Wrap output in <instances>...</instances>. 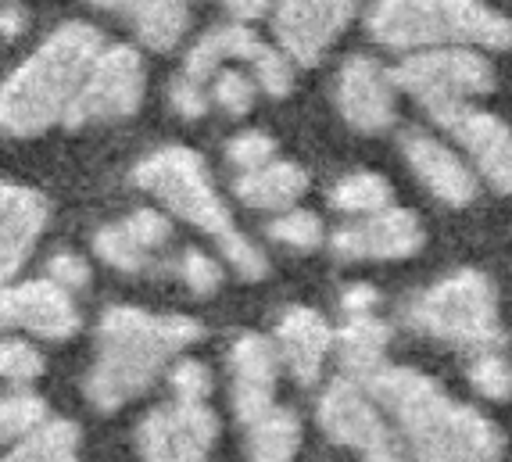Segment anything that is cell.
<instances>
[{"label": "cell", "mask_w": 512, "mask_h": 462, "mask_svg": "<svg viewBox=\"0 0 512 462\" xmlns=\"http://www.w3.org/2000/svg\"><path fill=\"white\" fill-rule=\"evenodd\" d=\"M362 384L387 409L416 462H498L505 434L491 416L455 402L434 377L412 366H380Z\"/></svg>", "instance_id": "cell-1"}, {"label": "cell", "mask_w": 512, "mask_h": 462, "mask_svg": "<svg viewBox=\"0 0 512 462\" xmlns=\"http://www.w3.org/2000/svg\"><path fill=\"white\" fill-rule=\"evenodd\" d=\"M205 326L180 312H147L137 305L104 308L97 323V359L83 380L97 412H119L162 377L183 348L201 341Z\"/></svg>", "instance_id": "cell-2"}, {"label": "cell", "mask_w": 512, "mask_h": 462, "mask_svg": "<svg viewBox=\"0 0 512 462\" xmlns=\"http://www.w3.org/2000/svg\"><path fill=\"white\" fill-rule=\"evenodd\" d=\"M104 36L90 22H65L0 83V129L8 137H40L65 126Z\"/></svg>", "instance_id": "cell-3"}, {"label": "cell", "mask_w": 512, "mask_h": 462, "mask_svg": "<svg viewBox=\"0 0 512 462\" xmlns=\"http://www.w3.org/2000/svg\"><path fill=\"white\" fill-rule=\"evenodd\" d=\"M133 183L158 197L176 219L197 226L201 233L219 244V255L226 258V266L240 276V280L258 283L269 276V258L258 248L255 240L244 237L233 223L230 208L219 197L208 172L205 158L183 144L158 147L133 169Z\"/></svg>", "instance_id": "cell-4"}, {"label": "cell", "mask_w": 512, "mask_h": 462, "mask_svg": "<svg viewBox=\"0 0 512 462\" xmlns=\"http://www.w3.org/2000/svg\"><path fill=\"white\" fill-rule=\"evenodd\" d=\"M369 33L391 51H505L512 47V18L484 0H376L369 11Z\"/></svg>", "instance_id": "cell-5"}, {"label": "cell", "mask_w": 512, "mask_h": 462, "mask_svg": "<svg viewBox=\"0 0 512 462\" xmlns=\"http://www.w3.org/2000/svg\"><path fill=\"white\" fill-rule=\"evenodd\" d=\"M412 330L452 344L459 351H498L505 348V326L498 312V291L477 269H459L405 305Z\"/></svg>", "instance_id": "cell-6"}, {"label": "cell", "mask_w": 512, "mask_h": 462, "mask_svg": "<svg viewBox=\"0 0 512 462\" xmlns=\"http://www.w3.org/2000/svg\"><path fill=\"white\" fill-rule=\"evenodd\" d=\"M316 420L333 445L351 448L362 462H409L402 434L362 380L337 377L316 405Z\"/></svg>", "instance_id": "cell-7"}, {"label": "cell", "mask_w": 512, "mask_h": 462, "mask_svg": "<svg viewBox=\"0 0 512 462\" xmlns=\"http://www.w3.org/2000/svg\"><path fill=\"white\" fill-rule=\"evenodd\" d=\"M398 90L416 97L430 115L448 104L473 101L495 90V69L477 47H427L394 69Z\"/></svg>", "instance_id": "cell-8"}, {"label": "cell", "mask_w": 512, "mask_h": 462, "mask_svg": "<svg viewBox=\"0 0 512 462\" xmlns=\"http://www.w3.org/2000/svg\"><path fill=\"white\" fill-rule=\"evenodd\" d=\"M147 90L144 58L129 43H104L79 86L65 126L79 129L90 122H119L140 112Z\"/></svg>", "instance_id": "cell-9"}, {"label": "cell", "mask_w": 512, "mask_h": 462, "mask_svg": "<svg viewBox=\"0 0 512 462\" xmlns=\"http://www.w3.org/2000/svg\"><path fill=\"white\" fill-rule=\"evenodd\" d=\"M219 416L208 402H169L151 409L137 427L144 462H212Z\"/></svg>", "instance_id": "cell-10"}, {"label": "cell", "mask_w": 512, "mask_h": 462, "mask_svg": "<svg viewBox=\"0 0 512 462\" xmlns=\"http://www.w3.org/2000/svg\"><path fill=\"white\" fill-rule=\"evenodd\" d=\"M430 119L459 140V147L487 187L498 194H512V129L498 115L484 112L473 101H462L448 104Z\"/></svg>", "instance_id": "cell-11"}, {"label": "cell", "mask_w": 512, "mask_h": 462, "mask_svg": "<svg viewBox=\"0 0 512 462\" xmlns=\"http://www.w3.org/2000/svg\"><path fill=\"white\" fill-rule=\"evenodd\" d=\"M355 18V0H276L273 33L294 65H319Z\"/></svg>", "instance_id": "cell-12"}, {"label": "cell", "mask_w": 512, "mask_h": 462, "mask_svg": "<svg viewBox=\"0 0 512 462\" xmlns=\"http://www.w3.org/2000/svg\"><path fill=\"white\" fill-rule=\"evenodd\" d=\"M22 326L43 341H72L83 326L79 305L72 301V291L61 283L26 280V283H0V330Z\"/></svg>", "instance_id": "cell-13"}, {"label": "cell", "mask_w": 512, "mask_h": 462, "mask_svg": "<svg viewBox=\"0 0 512 462\" xmlns=\"http://www.w3.org/2000/svg\"><path fill=\"white\" fill-rule=\"evenodd\" d=\"M427 230L419 215L409 208H380L373 215H362V223L341 226L330 237V248L344 262H402L423 251Z\"/></svg>", "instance_id": "cell-14"}, {"label": "cell", "mask_w": 512, "mask_h": 462, "mask_svg": "<svg viewBox=\"0 0 512 462\" xmlns=\"http://www.w3.org/2000/svg\"><path fill=\"white\" fill-rule=\"evenodd\" d=\"M337 108L341 119L359 133H384L398 115V79L376 58L344 61L337 76Z\"/></svg>", "instance_id": "cell-15"}, {"label": "cell", "mask_w": 512, "mask_h": 462, "mask_svg": "<svg viewBox=\"0 0 512 462\" xmlns=\"http://www.w3.org/2000/svg\"><path fill=\"white\" fill-rule=\"evenodd\" d=\"M280 351L276 341L265 334H240L230 348V402L237 420L248 427L262 412L276 405V384H280Z\"/></svg>", "instance_id": "cell-16"}, {"label": "cell", "mask_w": 512, "mask_h": 462, "mask_svg": "<svg viewBox=\"0 0 512 462\" xmlns=\"http://www.w3.org/2000/svg\"><path fill=\"white\" fill-rule=\"evenodd\" d=\"M402 154L409 169L416 172V180L441 201V205L466 208L477 201L480 194V176L462 154H455L444 140L430 137V133H405Z\"/></svg>", "instance_id": "cell-17"}, {"label": "cell", "mask_w": 512, "mask_h": 462, "mask_svg": "<svg viewBox=\"0 0 512 462\" xmlns=\"http://www.w3.org/2000/svg\"><path fill=\"white\" fill-rule=\"evenodd\" d=\"M47 223H51V205L40 190L0 180V283L22 273Z\"/></svg>", "instance_id": "cell-18"}, {"label": "cell", "mask_w": 512, "mask_h": 462, "mask_svg": "<svg viewBox=\"0 0 512 462\" xmlns=\"http://www.w3.org/2000/svg\"><path fill=\"white\" fill-rule=\"evenodd\" d=\"M276 351H280L283 369H291V377L301 387H312L323 377V366L330 359L333 341H337V330L330 326V319L316 308L291 305L280 316L273 330Z\"/></svg>", "instance_id": "cell-19"}, {"label": "cell", "mask_w": 512, "mask_h": 462, "mask_svg": "<svg viewBox=\"0 0 512 462\" xmlns=\"http://www.w3.org/2000/svg\"><path fill=\"white\" fill-rule=\"evenodd\" d=\"M233 194L258 212H287L308 194V172L298 162L273 158V162L258 165L251 172H240V180L233 183Z\"/></svg>", "instance_id": "cell-20"}, {"label": "cell", "mask_w": 512, "mask_h": 462, "mask_svg": "<svg viewBox=\"0 0 512 462\" xmlns=\"http://www.w3.org/2000/svg\"><path fill=\"white\" fill-rule=\"evenodd\" d=\"M387 344H391L387 319H380L376 312H355V316H344L333 351L348 377L369 380L376 369L387 366Z\"/></svg>", "instance_id": "cell-21"}, {"label": "cell", "mask_w": 512, "mask_h": 462, "mask_svg": "<svg viewBox=\"0 0 512 462\" xmlns=\"http://www.w3.org/2000/svg\"><path fill=\"white\" fill-rule=\"evenodd\" d=\"M265 43L251 33L244 22L237 26H222V29H212L205 33L201 40L190 47L187 54V65H183V76L194 79V83H208V79L219 72V65L226 58H244V61H255L262 54Z\"/></svg>", "instance_id": "cell-22"}, {"label": "cell", "mask_w": 512, "mask_h": 462, "mask_svg": "<svg viewBox=\"0 0 512 462\" xmlns=\"http://www.w3.org/2000/svg\"><path fill=\"white\" fill-rule=\"evenodd\" d=\"M122 11L151 51H172L187 36V0H122Z\"/></svg>", "instance_id": "cell-23"}, {"label": "cell", "mask_w": 512, "mask_h": 462, "mask_svg": "<svg viewBox=\"0 0 512 462\" xmlns=\"http://www.w3.org/2000/svg\"><path fill=\"white\" fill-rule=\"evenodd\" d=\"M301 420L294 409L273 405L248 423V459L251 462H294L301 452Z\"/></svg>", "instance_id": "cell-24"}, {"label": "cell", "mask_w": 512, "mask_h": 462, "mask_svg": "<svg viewBox=\"0 0 512 462\" xmlns=\"http://www.w3.org/2000/svg\"><path fill=\"white\" fill-rule=\"evenodd\" d=\"M51 420V409L36 391L0 394V448H15Z\"/></svg>", "instance_id": "cell-25"}, {"label": "cell", "mask_w": 512, "mask_h": 462, "mask_svg": "<svg viewBox=\"0 0 512 462\" xmlns=\"http://www.w3.org/2000/svg\"><path fill=\"white\" fill-rule=\"evenodd\" d=\"M394 201L391 183L380 172H351L330 190V205L344 215H373Z\"/></svg>", "instance_id": "cell-26"}, {"label": "cell", "mask_w": 512, "mask_h": 462, "mask_svg": "<svg viewBox=\"0 0 512 462\" xmlns=\"http://www.w3.org/2000/svg\"><path fill=\"white\" fill-rule=\"evenodd\" d=\"M94 251L101 262H108L111 269H119V273H144L151 269V251H144L133 240V233L126 230V223H111L101 226L94 233Z\"/></svg>", "instance_id": "cell-27"}, {"label": "cell", "mask_w": 512, "mask_h": 462, "mask_svg": "<svg viewBox=\"0 0 512 462\" xmlns=\"http://www.w3.org/2000/svg\"><path fill=\"white\" fill-rule=\"evenodd\" d=\"M269 237L283 248H294V251H316L319 244L326 240V230H323V219L316 212H308V208H287L280 212L269 223Z\"/></svg>", "instance_id": "cell-28"}, {"label": "cell", "mask_w": 512, "mask_h": 462, "mask_svg": "<svg viewBox=\"0 0 512 462\" xmlns=\"http://www.w3.org/2000/svg\"><path fill=\"white\" fill-rule=\"evenodd\" d=\"M466 377L473 391L487 402H512V362L502 355V348L473 355Z\"/></svg>", "instance_id": "cell-29"}, {"label": "cell", "mask_w": 512, "mask_h": 462, "mask_svg": "<svg viewBox=\"0 0 512 462\" xmlns=\"http://www.w3.org/2000/svg\"><path fill=\"white\" fill-rule=\"evenodd\" d=\"M40 373H43V355L33 344L22 341V337H4V341H0V380L26 387V384H33Z\"/></svg>", "instance_id": "cell-30"}, {"label": "cell", "mask_w": 512, "mask_h": 462, "mask_svg": "<svg viewBox=\"0 0 512 462\" xmlns=\"http://www.w3.org/2000/svg\"><path fill=\"white\" fill-rule=\"evenodd\" d=\"M212 101L226 115H248L255 108V83L237 69H219L212 76Z\"/></svg>", "instance_id": "cell-31"}, {"label": "cell", "mask_w": 512, "mask_h": 462, "mask_svg": "<svg viewBox=\"0 0 512 462\" xmlns=\"http://www.w3.org/2000/svg\"><path fill=\"white\" fill-rule=\"evenodd\" d=\"M255 69V83L262 86L269 97H287L294 90V61L280 51V47H269L265 43L262 54L251 61Z\"/></svg>", "instance_id": "cell-32"}, {"label": "cell", "mask_w": 512, "mask_h": 462, "mask_svg": "<svg viewBox=\"0 0 512 462\" xmlns=\"http://www.w3.org/2000/svg\"><path fill=\"white\" fill-rule=\"evenodd\" d=\"M176 273H180V280L187 283L197 298H212L222 287V266L205 251H183L180 262H176Z\"/></svg>", "instance_id": "cell-33"}, {"label": "cell", "mask_w": 512, "mask_h": 462, "mask_svg": "<svg viewBox=\"0 0 512 462\" xmlns=\"http://www.w3.org/2000/svg\"><path fill=\"white\" fill-rule=\"evenodd\" d=\"M169 387L180 402H208L212 398V369L197 359H180L169 369Z\"/></svg>", "instance_id": "cell-34"}, {"label": "cell", "mask_w": 512, "mask_h": 462, "mask_svg": "<svg viewBox=\"0 0 512 462\" xmlns=\"http://www.w3.org/2000/svg\"><path fill=\"white\" fill-rule=\"evenodd\" d=\"M226 158H230L240 172H251V169H258V165L273 162L276 140L269 137V133H262V129H244V133H237V137L230 140Z\"/></svg>", "instance_id": "cell-35"}, {"label": "cell", "mask_w": 512, "mask_h": 462, "mask_svg": "<svg viewBox=\"0 0 512 462\" xmlns=\"http://www.w3.org/2000/svg\"><path fill=\"white\" fill-rule=\"evenodd\" d=\"M122 223H126V230L133 233V240H137L140 248L151 251V255L162 251L172 237V223L158 208H137V212L129 215V219H122Z\"/></svg>", "instance_id": "cell-36"}, {"label": "cell", "mask_w": 512, "mask_h": 462, "mask_svg": "<svg viewBox=\"0 0 512 462\" xmlns=\"http://www.w3.org/2000/svg\"><path fill=\"white\" fill-rule=\"evenodd\" d=\"M47 276H51L54 283H61L65 291H86L90 287V280H94V273H90V262L79 255H72V251H58V255H51V262H47Z\"/></svg>", "instance_id": "cell-37"}, {"label": "cell", "mask_w": 512, "mask_h": 462, "mask_svg": "<svg viewBox=\"0 0 512 462\" xmlns=\"http://www.w3.org/2000/svg\"><path fill=\"white\" fill-rule=\"evenodd\" d=\"M169 101L183 119H205V112H208L205 83H194V79H187V76H180L176 83H172Z\"/></svg>", "instance_id": "cell-38"}, {"label": "cell", "mask_w": 512, "mask_h": 462, "mask_svg": "<svg viewBox=\"0 0 512 462\" xmlns=\"http://www.w3.org/2000/svg\"><path fill=\"white\" fill-rule=\"evenodd\" d=\"M376 305H380V291L369 287V283H355V287H348V291L341 294L344 316H355V312H376Z\"/></svg>", "instance_id": "cell-39"}, {"label": "cell", "mask_w": 512, "mask_h": 462, "mask_svg": "<svg viewBox=\"0 0 512 462\" xmlns=\"http://www.w3.org/2000/svg\"><path fill=\"white\" fill-rule=\"evenodd\" d=\"M226 8L237 22H255L276 8V0H226Z\"/></svg>", "instance_id": "cell-40"}, {"label": "cell", "mask_w": 512, "mask_h": 462, "mask_svg": "<svg viewBox=\"0 0 512 462\" xmlns=\"http://www.w3.org/2000/svg\"><path fill=\"white\" fill-rule=\"evenodd\" d=\"M0 462H29V452H26V448H22V441H18V445L11 448V452L4 455V459H0Z\"/></svg>", "instance_id": "cell-41"}, {"label": "cell", "mask_w": 512, "mask_h": 462, "mask_svg": "<svg viewBox=\"0 0 512 462\" xmlns=\"http://www.w3.org/2000/svg\"><path fill=\"white\" fill-rule=\"evenodd\" d=\"M90 4H97V8H122V0H90Z\"/></svg>", "instance_id": "cell-42"}]
</instances>
